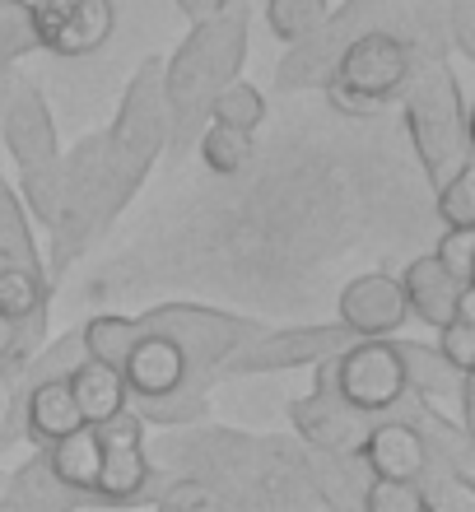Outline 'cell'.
Segmentation results:
<instances>
[{
  "label": "cell",
  "instance_id": "obj_6",
  "mask_svg": "<svg viewBox=\"0 0 475 512\" xmlns=\"http://www.w3.org/2000/svg\"><path fill=\"white\" fill-rule=\"evenodd\" d=\"M38 38H33V19H28L24 0H0V117H5V103H10V84H14V61L24 52H33ZM0 266H38V247L28 238V229L19 224V205L0 182Z\"/></svg>",
  "mask_w": 475,
  "mask_h": 512
},
{
  "label": "cell",
  "instance_id": "obj_33",
  "mask_svg": "<svg viewBox=\"0 0 475 512\" xmlns=\"http://www.w3.org/2000/svg\"><path fill=\"white\" fill-rule=\"evenodd\" d=\"M452 33H457V52L475 56V33H471V0H452Z\"/></svg>",
  "mask_w": 475,
  "mask_h": 512
},
{
  "label": "cell",
  "instance_id": "obj_1",
  "mask_svg": "<svg viewBox=\"0 0 475 512\" xmlns=\"http://www.w3.org/2000/svg\"><path fill=\"white\" fill-rule=\"evenodd\" d=\"M247 52V14L243 0H224L210 19L191 28V38L163 66V122L177 149L191 145L210 122V98L229 80H238Z\"/></svg>",
  "mask_w": 475,
  "mask_h": 512
},
{
  "label": "cell",
  "instance_id": "obj_16",
  "mask_svg": "<svg viewBox=\"0 0 475 512\" xmlns=\"http://www.w3.org/2000/svg\"><path fill=\"white\" fill-rule=\"evenodd\" d=\"M401 294H406V312L410 317H420L424 326H443L452 317V312L462 308V298L475 294V289H462V284L448 280V270L438 266L434 256H415L406 266V275H401Z\"/></svg>",
  "mask_w": 475,
  "mask_h": 512
},
{
  "label": "cell",
  "instance_id": "obj_23",
  "mask_svg": "<svg viewBox=\"0 0 475 512\" xmlns=\"http://www.w3.org/2000/svg\"><path fill=\"white\" fill-rule=\"evenodd\" d=\"M326 14H331V0H266V24L280 42L289 47H299L326 24Z\"/></svg>",
  "mask_w": 475,
  "mask_h": 512
},
{
  "label": "cell",
  "instance_id": "obj_5",
  "mask_svg": "<svg viewBox=\"0 0 475 512\" xmlns=\"http://www.w3.org/2000/svg\"><path fill=\"white\" fill-rule=\"evenodd\" d=\"M140 331L168 336L177 350L187 354V368L196 373H215L233 350H243L252 336H261L257 322L233 317V312H215V308H196V303H163V308L140 317Z\"/></svg>",
  "mask_w": 475,
  "mask_h": 512
},
{
  "label": "cell",
  "instance_id": "obj_15",
  "mask_svg": "<svg viewBox=\"0 0 475 512\" xmlns=\"http://www.w3.org/2000/svg\"><path fill=\"white\" fill-rule=\"evenodd\" d=\"M289 419H294V429L313 443V452H336V457H354L359 443H364V415H354L336 396H326V391H313V396H303V401L289 405Z\"/></svg>",
  "mask_w": 475,
  "mask_h": 512
},
{
  "label": "cell",
  "instance_id": "obj_3",
  "mask_svg": "<svg viewBox=\"0 0 475 512\" xmlns=\"http://www.w3.org/2000/svg\"><path fill=\"white\" fill-rule=\"evenodd\" d=\"M410 66H415V52H410V38L392 33V28H368L359 38H350L340 47L336 66L326 75V98L336 103L340 112H378L387 98H396L410 80Z\"/></svg>",
  "mask_w": 475,
  "mask_h": 512
},
{
  "label": "cell",
  "instance_id": "obj_32",
  "mask_svg": "<svg viewBox=\"0 0 475 512\" xmlns=\"http://www.w3.org/2000/svg\"><path fill=\"white\" fill-rule=\"evenodd\" d=\"M359 512H420V494L401 480H368L359 494Z\"/></svg>",
  "mask_w": 475,
  "mask_h": 512
},
{
  "label": "cell",
  "instance_id": "obj_20",
  "mask_svg": "<svg viewBox=\"0 0 475 512\" xmlns=\"http://www.w3.org/2000/svg\"><path fill=\"white\" fill-rule=\"evenodd\" d=\"M0 512H75V494L56 485L47 461L33 457L10 475V485L0 494Z\"/></svg>",
  "mask_w": 475,
  "mask_h": 512
},
{
  "label": "cell",
  "instance_id": "obj_2",
  "mask_svg": "<svg viewBox=\"0 0 475 512\" xmlns=\"http://www.w3.org/2000/svg\"><path fill=\"white\" fill-rule=\"evenodd\" d=\"M401 98H406L410 145H415L424 173H429V182L438 191L448 177L471 168V112H466V98L457 89V80H452V70L438 56H415Z\"/></svg>",
  "mask_w": 475,
  "mask_h": 512
},
{
  "label": "cell",
  "instance_id": "obj_34",
  "mask_svg": "<svg viewBox=\"0 0 475 512\" xmlns=\"http://www.w3.org/2000/svg\"><path fill=\"white\" fill-rule=\"evenodd\" d=\"M173 5H177L182 14H187L191 24H201V19H210V14H215L219 5H224V0H173Z\"/></svg>",
  "mask_w": 475,
  "mask_h": 512
},
{
  "label": "cell",
  "instance_id": "obj_29",
  "mask_svg": "<svg viewBox=\"0 0 475 512\" xmlns=\"http://www.w3.org/2000/svg\"><path fill=\"white\" fill-rule=\"evenodd\" d=\"M19 187H24V201L33 210L42 229H52L56 224V210H61V196H66V173L61 168H47V173H28L19 177Z\"/></svg>",
  "mask_w": 475,
  "mask_h": 512
},
{
  "label": "cell",
  "instance_id": "obj_35",
  "mask_svg": "<svg viewBox=\"0 0 475 512\" xmlns=\"http://www.w3.org/2000/svg\"><path fill=\"white\" fill-rule=\"evenodd\" d=\"M14 350H19V322L0 317V364H5V359H10Z\"/></svg>",
  "mask_w": 475,
  "mask_h": 512
},
{
  "label": "cell",
  "instance_id": "obj_8",
  "mask_svg": "<svg viewBox=\"0 0 475 512\" xmlns=\"http://www.w3.org/2000/svg\"><path fill=\"white\" fill-rule=\"evenodd\" d=\"M28 19H33L38 47L61 61H84V56L103 52V42L117 28L112 0H33Z\"/></svg>",
  "mask_w": 475,
  "mask_h": 512
},
{
  "label": "cell",
  "instance_id": "obj_36",
  "mask_svg": "<svg viewBox=\"0 0 475 512\" xmlns=\"http://www.w3.org/2000/svg\"><path fill=\"white\" fill-rule=\"evenodd\" d=\"M326 512H354V508H326Z\"/></svg>",
  "mask_w": 475,
  "mask_h": 512
},
{
  "label": "cell",
  "instance_id": "obj_12",
  "mask_svg": "<svg viewBox=\"0 0 475 512\" xmlns=\"http://www.w3.org/2000/svg\"><path fill=\"white\" fill-rule=\"evenodd\" d=\"M336 312H340V326H345L354 340H392L396 331L410 322L401 284H396V275H382V270L354 275V280L340 289Z\"/></svg>",
  "mask_w": 475,
  "mask_h": 512
},
{
  "label": "cell",
  "instance_id": "obj_30",
  "mask_svg": "<svg viewBox=\"0 0 475 512\" xmlns=\"http://www.w3.org/2000/svg\"><path fill=\"white\" fill-rule=\"evenodd\" d=\"M475 168H462L457 177H448L438 187V219L448 229H475V182H471Z\"/></svg>",
  "mask_w": 475,
  "mask_h": 512
},
{
  "label": "cell",
  "instance_id": "obj_18",
  "mask_svg": "<svg viewBox=\"0 0 475 512\" xmlns=\"http://www.w3.org/2000/svg\"><path fill=\"white\" fill-rule=\"evenodd\" d=\"M42 461H47V471H52V480L61 489H70V494H89V499H94L98 471H103V443H98V433L89 429V424L75 429V433H66V438H56V443H47Z\"/></svg>",
  "mask_w": 475,
  "mask_h": 512
},
{
  "label": "cell",
  "instance_id": "obj_31",
  "mask_svg": "<svg viewBox=\"0 0 475 512\" xmlns=\"http://www.w3.org/2000/svg\"><path fill=\"white\" fill-rule=\"evenodd\" d=\"M159 512H229V508H224V499L215 494L210 480H191L187 475L159 499Z\"/></svg>",
  "mask_w": 475,
  "mask_h": 512
},
{
  "label": "cell",
  "instance_id": "obj_22",
  "mask_svg": "<svg viewBox=\"0 0 475 512\" xmlns=\"http://www.w3.org/2000/svg\"><path fill=\"white\" fill-rule=\"evenodd\" d=\"M210 122H215V126H229V131L252 135L261 122H266V98H261L257 84L229 80L215 98H210Z\"/></svg>",
  "mask_w": 475,
  "mask_h": 512
},
{
  "label": "cell",
  "instance_id": "obj_9",
  "mask_svg": "<svg viewBox=\"0 0 475 512\" xmlns=\"http://www.w3.org/2000/svg\"><path fill=\"white\" fill-rule=\"evenodd\" d=\"M354 336L340 322L331 326H289V331H261L229 354L224 373H285V368L326 364L340 350H350Z\"/></svg>",
  "mask_w": 475,
  "mask_h": 512
},
{
  "label": "cell",
  "instance_id": "obj_17",
  "mask_svg": "<svg viewBox=\"0 0 475 512\" xmlns=\"http://www.w3.org/2000/svg\"><path fill=\"white\" fill-rule=\"evenodd\" d=\"M66 387H70V401L80 410V419L89 429L108 424L126 410V382L117 368L108 364H94V359H80V364L66 373Z\"/></svg>",
  "mask_w": 475,
  "mask_h": 512
},
{
  "label": "cell",
  "instance_id": "obj_11",
  "mask_svg": "<svg viewBox=\"0 0 475 512\" xmlns=\"http://www.w3.org/2000/svg\"><path fill=\"white\" fill-rule=\"evenodd\" d=\"M0 135H5V145H10L14 163H19V177L61 168L56 126L38 94V84H28V80L10 84V103H5V117H0Z\"/></svg>",
  "mask_w": 475,
  "mask_h": 512
},
{
  "label": "cell",
  "instance_id": "obj_14",
  "mask_svg": "<svg viewBox=\"0 0 475 512\" xmlns=\"http://www.w3.org/2000/svg\"><path fill=\"white\" fill-rule=\"evenodd\" d=\"M354 457H359V466H368V480H401V485H415L434 466L420 429L406 419H387L378 429H368Z\"/></svg>",
  "mask_w": 475,
  "mask_h": 512
},
{
  "label": "cell",
  "instance_id": "obj_27",
  "mask_svg": "<svg viewBox=\"0 0 475 512\" xmlns=\"http://www.w3.org/2000/svg\"><path fill=\"white\" fill-rule=\"evenodd\" d=\"M415 494H420V512H475V485L466 475L452 471H429L415 480Z\"/></svg>",
  "mask_w": 475,
  "mask_h": 512
},
{
  "label": "cell",
  "instance_id": "obj_7",
  "mask_svg": "<svg viewBox=\"0 0 475 512\" xmlns=\"http://www.w3.org/2000/svg\"><path fill=\"white\" fill-rule=\"evenodd\" d=\"M396 0H345L336 14H326V24L317 28L308 42H299V47H289L285 66H280V75H275V84L280 89H308V84H326V75H331V66H336L340 47L350 38H359V33H368V28H378L373 19H382V14L392 10Z\"/></svg>",
  "mask_w": 475,
  "mask_h": 512
},
{
  "label": "cell",
  "instance_id": "obj_19",
  "mask_svg": "<svg viewBox=\"0 0 475 512\" xmlns=\"http://www.w3.org/2000/svg\"><path fill=\"white\" fill-rule=\"evenodd\" d=\"M84 429L80 410L70 401V387L66 378H47V382H33L24 391V433L38 438V443H56L66 433Z\"/></svg>",
  "mask_w": 475,
  "mask_h": 512
},
{
  "label": "cell",
  "instance_id": "obj_25",
  "mask_svg": "<svg viewBox=\"0 0 475 512\" xmlns=\"http://www.w3.org/2000/svg\"><path fill=\"white\" fill-rule=\"evenodd\" d=\"M438 359L452 373H475V294L462 298V308L438 326Z\"/></svg>",
  "mask_w": 475,
  "mask_h": 512
},
{
  "label": "cell",
  "instance_id": "obj_10",
  "mask_svg": "<svg viewBox=\"0 0 475 512\" xmlns=\"http://www.w3.org/2000/svg\"><path fill=\"white\" fill-rule=\"evenodd\" d=\"M98 443H103V471H98L94 499L112 503V508H126L136 503L145 489H150V452H145V424H140L131 410H122L117 419L98 424Z\"/></svg>",
  "mask_w": 475,
  "mask_h": 512
},
{
  "label": "cell",
  "instance_id": "obj_28",
  "mask_svg": "<svg viewBox=\"0 0 475 512\" xmlns=\"http://www.w3.org/2000/svg\"><path fill=\"white\" fill-rule=\"evenodd\" d=\"M438 266L448 270L452 284L462 289H475V229H448L438 238V247L429 252Z\"/></svg>",
  "mask_w": 475,
  "mask_h": 512
},
{
  "label": "cell",
  "instance_id": "obj_4",
  "mask_svg": "<svg viewBox=\"0 0 475 512\" xmlns=\"http://www.w3.org/2000/svg\"><path fill=\"white\" fill-rule=\"evenodd\" d=\"M317 391L336 396L354 415H382L410 396L392 340H354L350 350L326 359L317 368Z\"/></svg>",
  "mask_w": 475,
  "mask_h": 512
},
{
  "label": "cell",
  "instance_id": "obj_26",
  "mask_svg": "<svg viewBox=\"0 0 475 512\" xmlns=\"http://www.w3.org/2000/svg\"><path fill=\"white\" fill-rule=\"evenodd\" d=\"M196 145H201V159L215 177H238L247 168V159H252V135L229 131V126H215V122H205Z\"/></svg>",
  "mask_w": 475,
  "mask_h": 512
},
{
  "label": "cell",
  "instance_id": "obj_13",
  "mask_svg": "<svg viewBox=\"0 0 475 512\" xmlns=\"http://www.w3.org/2000/svg\"><path fill=\"white\" fill-rule=\"evenodd\" d=\"M126 382V401H159V396H177L191 382L187 354L177 350L168 336L140 331V340L131 345L126 364L117 368Z\"/></svg>",
  "mask_w": 475,
  "mask_h": 512
},
{
  "label": "cell",
  "instance_id": "obj_24",
  "mask_svg": "<svg viewBox=\"0 0 475 512\" xmlns=\"http://www.w3.org/2000/svg\"><path fill=\"white\" fill-rule=\"evenodd\" d=\"M42 298H47V280L42 270L28 266H0V317L10 322H28L42 312Z\"/></svg>",
  "mask_w": 475,
  "mask_h": 512
},
{
  "label": "cell",
  "instance_id": "obj_21",
  "mask_svg": "<svg viewBox=\"0 0 475 512\" xmlns=\"http://www.w3.org/2000/svg\"><path fill=\"white\" fill-rule=\"evenodd\" d=\"M136 340H140V326L131 322V317H112V312H103V317H89V322H84L80 350H84V359H94V364L122 368Z\"/></svg>",
  "mask_w": 475,
  "mask_h": 512
}]
</instances>
